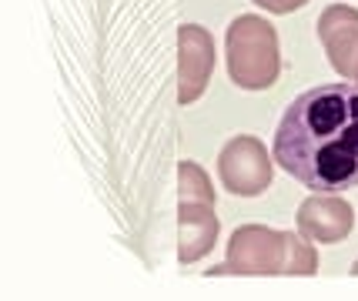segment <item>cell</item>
<instances>
[{
    "label": "cell",
    "instance_id": "1",
    "mask_svg": "<svg viewBox=\"0 0 358 301\" xmlns=\"http://www.w3.org/2000/svg\"><path fill=\"white\" fill-rule=\"evenodd\" d=\"M275 164L312 191L358 188V84L335 80L298 94L278 121Z\"/></svg>",
    "mask_w": 358,
    "mask_h": 301
},
{
    "label": "cell",
    "instance_id": "2",
    "mask_svg": "<svg viewBox=\"0 0 358 301\" xmlns=\"http://www.w3.org/2000/svg\"><path fill=\"white\" fill-rule=\"evenodd\" d=\"M228 74L241 91H268L281 74L278 31L258 14H241L224 34Z\"/></svg>",
    "mask_w": 358,
    "mask_h": 301
},
{
    "label": "cell",
    "instance_id": "3",
    "mask_svg": "<svg viewBox=\"0 0 358 301\" xmlns=\"http://www.w3.org/2000/svg\"><path fill=\"white\" fill-rule=\"evenodd\" d=\"M221 188L231 191L234 198H258L271 188L275 177V154L251 134H238L221 147L218 154Z\"/></svg>",
    "mask_w": 358,
    "mask_h": 301
},
{
    "label": "cell",
    "instance_id": "4",
    "mask_svg": "<svg viewBox=\"0 0 358 301\" xmlns=\"http://www.w3.org/2000/svg\"><path fill=\"white\" fill-rule=\"evenodd\" d=\"M285 265V231L265 224H245L228 241L224 265L208 274H281Z\"/></svg>",
    "mask_w": 358,
    "mask_h": 301
},
{
    "label": "cell",
    "instance_id": "5",
    "mask_svg": "<svg viewBox=\"0 0 358 301\" xmlns=\"http://www.w3.org/2000/svg\"><path fill=\"white\" fill-rule=\"evenodd\" d=\"M215 74V37L201 24H185L178 31V101L194 104L208 91Z\"/></svg>",
    "mask_w": 358,
    "mask_h": 301
},
{
    "label": "cell",
    "instance_id": "6",
    "mask_svg": "<svg viewBox=\"0 0 358 301\" xmlns=\"http://www.w3.org/2000/svg\"><path fill=\"white\" fill-rule=\"evenodd\" d=\"M298 231L315 244H338L352 235L355 228V207L348 205L338 194L328 191H315L312 198H305L295 214Z\"/></svg>",
    "mask_w": 358,
    "mask_h": 301
},
{
    "label": "cell",
    "instance_id": "7",
    "mask_svg": "<svg viewBox=\"0 0 358 301\" xmlns=\"http://www.w3.org/2000/svg\"><path fill=\"white\" fill-rule=\"evenodd\" d=\"M318 41L328 54V64L352 80L358 61V10L348 3H331L318 17Z\"/></svg>",
    "mask_w": 358,
    "mask_h": 301
},
{
    "label": "cell",
    "instance_id": "8",
    "mask_svg": "<svg viewBox=\"0 0 358 301\" xmlns=\"http://www.w3.org/2000/svg\"><path fill=\"white\" fill-rule=\"evenodd\" d=\"M221 235V221L215 214V205L181 201L178 207V261L194 265L215 251Z\"/></svg>",
    "mask_w": 358,
    "mask_h": 301
},
{
    "label": "cell",
    "instance_id": "9",
    "mask_svg": "<svg viewBox=\"0 0 358 301\" xmlns=\"http://www.w3.org/2000/svg\"><path fill=\"white\" fill-rule=\"evenodd\" d=\"M318 271V251H315V241L305 238L301 231H285V265L281 274H301L308 278Z\"/></svg>",
    "mask_w": 358,
    "mask_h": 301
},
{
    "label": "cell",
    "instance_id": "10",
    "mask_svg": "<svg viewBox=\"0 0 358 301\" xmlns=\"http://www.w3.org/2000/svg\"><path fill=\"white\" fill-rule=\"evenodd\" d=\"M178 194L181 201H198V205H215V188H211V177L198 161H181L178 164Z\"/></svg>",
    "mask_w": 358,
    "mask_h": 301
},
{
    "label": "cell",
    "instance_id": "11",
    "mask_svg": "<svg viewBox=\"0 0 358 301\" xmlns=\"http://www.w3.org/2000/svg\"><path fill=\"white\" fill-rule=\"evenodd\" d=\"M251 3H258L262 10H268V14H295V10H301L308 0H251Z\"/></svg>",
    "mask_w": 358,
    "mask_h": 301
},
{
    "label": "cell",
    "instance_id": "12",
    "mask_svg": "<svg viewBox=\"0 0 358 301\" xmlns=\"http://www.w3.org/2000/svg\"><path fill=\"white\" fill-rule=\"evenodd\" d=\"M352 80H355V84H358V61H355V71H352Z\"/></svg>",
    "mask_w": 358,
    "mask_h": 301
},
{
    "label": "cell",
    "instance_id": "13",
    "mask_svg": "<svg viewBox=\"0 0 358 301\" xmlns=\"http://www.w3.org/2000/svg\"><path fill=\"white\" fill-rule=\"evenodd\" d=\"M352 274H355V278H358V261H355V265H352Z\"/></svg>",
    "mask_w": 358,
    "mask_h": 301
}]
</instances>
